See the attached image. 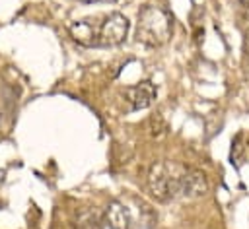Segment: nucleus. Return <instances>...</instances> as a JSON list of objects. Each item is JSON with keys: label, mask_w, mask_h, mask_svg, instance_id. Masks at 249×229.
<instances>
[{"label": "nucleus", "mask_w": 249, "mask_h": 229, "mask_svg": "<svg viewBox=\"0 0 249 229\" xmlns=\"http://www.w3.org/2000/svg\"><path fill=\"white\" fill-rule=\"evenodd\" d=\"M148 194L161 204L183 200V198H198L206 194L208 180L206 175L191 165H183L177 161H156L146 177Z\"/></svg>", "instance_id": "nucleus-1"}, {"label": "nucleus", "mask_w": 249, "mask_h": 229, "mask_svg": "<svg viewBox=\"0 0 249 229\" xmlns=\"http://www.w3.org/2000/svg\"><path fill=\"white\" fill-rule=\"evenodd\" d=\"M136 41L146 47H161L171 37V16L160 6H144L136 19Z\"/></svg>", "instance_id": "nucleus-2"}, {"label": "nucleus", "mask_w": 249, "mask_h": 229, "mask_svg": "<svg viewBox=\"0 0 249 229\" xmlns=\"http://www.w3.org/2000/svg\"><path fill=\"white\" fill-rule=\"evenodd\" d=\"M128 33V19L119 14L113 12L109 16H105L99 21V37H97V47H115L121 45L126 39Z\"/></svg>", "instance_id": "nucleus-3"}, {"label": "nucleus", "mask_w": 249, "mask_h": 229, "mask_svg": "<svg viewBox=\"0 0 249 229\" xmlns=\"http://www.w3.org/2000/svg\"><path fill=\"white\" fill-rule=\"evenodd\" d=\"M70 37L82 45V47H97V37H99V21L93 17H84L76 19L68 25Z\"/></svg>", "instance_id": "nucleus-4"}, {"label": "nucleus", "mask_w": 249, "mask_h": 229, "mask_svg": "<svg viewBox=\"0 0 249 229\" xmlns=\"http://www.w3.org/2000/svg\"><path fill=\"white\" fill-rule=\"evenodd\" d=\"M124 101L130 105L132 111H140V109H148L154 99H156V87L152 82H140L136 85H128L123 91Z\"/></svg>", "instance_id": "nucleus-5"}, {"label": "nucleus", "mask_w": 249, "mask_h": 229, "mask_svg": "<svg viewBox=\"0 0 249 229\" xmlns=\"http://www.w3.org/2000/svg\"><path fill=\"white\" fill-rule=\"evenodd\" d=\"M105 221L109 223L111 229H130V213L121 202H111L105 210Z\"/></svg>", "instance_id": "nucleus-6"}, {"label": "nucleus", "mask_w": 249, "mask_h": 229, "mask_svg": "<svg viewBox=\"0 0 249 229\" xmlns=\"http://www.w3.org/2000/svg\"><path fill=\"white\" fill-rule=\"evenodd\" d=\"M247 149H249V138L245 132L235 134V138L231 140V151H230V161L235 167H241V163L247 157Z\"/></svg>", "instance_id": "nucleus-7"}, {"label": "nucleus", "mask_w": 249, "mask_h": 229, "mask_svg": "<svg viewBox=\"0 0 249 229\" xmlns=\"http://www.w3.org/2000/svg\"><path fill=\"white\" fill-rule=\"evenodd\" d=\"M148 128H150V134L156 136V138H160V136H163V134L167 132V124H165V120H163L160 114H152V116H150Z\"/></svg>", "instance_id": "nucleus-8"}, {"label": "nucleus", "mask_w": 249, "mask_h": 229, "mask_svg": "<svg viewBox=\"0 0 249 229\" xmlns=\"http://www.w3.org/2000/svg\"><path fill=\"white\" fill-rule=\"evenodd\" d=\"M243 50H245V56L249 58V25H247V29L243 33Z\"/></svg>", "instance_id": "nucleus-9"}, {"label": "nucleus", "mask_w": 249, "mask_h": 229, "mask_svg": "<svg viewBox=\"0 0 249 229\" xmlns=\"http://www.w3.org/2000/svg\"><path fill=\"white\" fill-rule=\"evenodd\" d=\"M80 2H86V4H93V2H99V0H80Z\"/></svg>", "instance_id": "nucleus-10"}]
</instances>
